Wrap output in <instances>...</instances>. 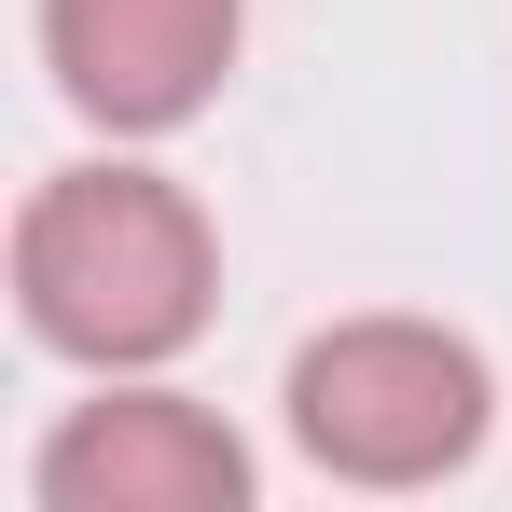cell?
<instances>
[{
  "instance_id": "4",
  "label": "cell",
  "mask_w": 512,
  "mask_h": 512,
  "mask_svg": "<svg viewBox=\"0 0 512 512\" xmlns=\"http://www.w3.org/2000/svg\"><path fill=\"white\" fill-rule=\"evenodd\" d=\"M42 56L97 125H180L236 56V0H42Z\"/></svg>"
},
{
  "instance_id": "1",
  "label": "cell",
  "mask_w": 512,
  "mask_h": 512,
  "mask_svg": "<svg viewBox=\"0 0 512 512\" xmlns=\"http://www.w3.org/2000/svg\"><path fill=\"white\" fill-rule=\"evenodd\" d=\"M14 291H28V333L97 360V374L167 360L208 319V222L153 167H70L14 222Z\"/></svg>"
},
{
  "instance_id": "2",
  "label": "cell",
  "mask_w": 512,
  "mask_h": 512,
  "mask_svg": "<svg viewBox=\"0 0 512 512\" xmlns=\"http://www.w3.org/2000/svg\"><path fill=\"white\" fill-rule=\"evenodd\" d=\"M291 429L346 485H429L485 443V360L429 319H346L291 360Z\"/></svg>"
},
{
  "instance_id": "3",
  "label": "cell",
  "mask_w": 512,
  "mask_h": 512,
  "mask_svg": "<svg viewBox=\"0 0 512 512\" xmlns=\"http://www.w3.org/2000/svg\"><path fill=\"white\" fill-rule=\"evenodd\" d=\"M236 499H250L236 429L167 388H111L42 443V512H236Z\"/></svg>"
}]
</instances>
